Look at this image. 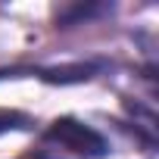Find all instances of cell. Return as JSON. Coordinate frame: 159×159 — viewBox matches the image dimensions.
<instances>
[{"label":"cell","instance_id":"obj_1","mask_svg":"<svg viewBox=\"0 0 159 159\" xmlns=\"http://www.w3.org/2000/svg\"><path fill=\"white\" fill-rule=\"evenodd\" d=\"M47 137H50V140H59V143H62L66 150H72V153H91V156H100L103 147H106L97 131L78 125V122H72V119L53 122L50 131H47Z\"/></svg>","mask_w":159,"mask_h":159},{"label":"cell","instance_id":"obj_2","mask_svg":"<svg viewBox=\"0 0 159 159\" xmlns=\"http://www.w3.org/2000/svg\"><path fill=\"white\" fill-rule=\"evenodd\" d=\"M22 116H16V112H0V134L3 131H10V128H22Z\"/></svg>","mask_w":159,"mask_h":159}]
</instances>
